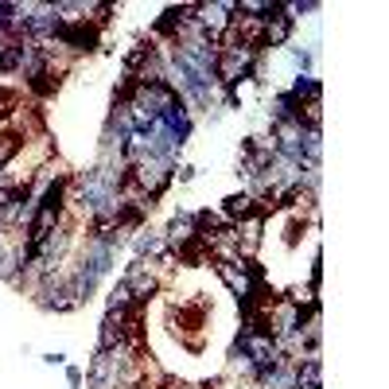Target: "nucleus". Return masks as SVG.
Instances as JSON below:
<instances>
[{"label":"nucleus","instance_id":"2","mask_svg":"<svg viewBox=\"0 0 389 389\" xmlns=\"http://www.w3.org/2000/svg\"><path fill=\"white\" fill-rule=\"evenodd\" d=\"M175 175H179V183H191V179H195V167H175Z\"/></svg>","mask_w":389,"mask_h":389},{"label":"nucleus","instance_id":"3","mask_svg":"<svg viewBox=\"0 0 389 389\" xmlns=\"http://www.w3.org/2000/svg\"><path fill=\"white\" fill-rule=\"evenodd\" d=\"M43 362H47V366H62V362H66V354H47Z\"/></svg>","mask_w":389,"mask_h":389},{"label":"nucleus","instance_id":"1","mask_svg":"<svg viewBox=\"0 0 389 389\" xmlns=\"http://www.w3.org/2000/svg\"><path fill=\"white\" fill-rule=\"evenodd\" d=\"M66 382H70V389H78L82 386V370L78 366H66Z\"/></svg>","mask_w":389,"mask_h":389}]
</instances>
